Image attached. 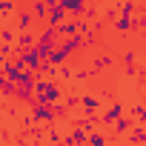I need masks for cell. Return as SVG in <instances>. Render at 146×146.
I'll return each instance as SVG.
<instances>
[{"label": "cell", "mask_w": 146, "mask_h": 146, "mask_svg": "<svg viewBox=\"0 0 146 146\" xmlns=\"http://www.w3.org/2000/svg\"><path fill=\"white\" fill-rule=\"evenodd\" d=\"M35 89H37V98H35V103H54V100H63V89L54 83V80H43V78H37V83H35ZM32 103V106H35Z\"/></svg>", "instance_id": "obj_1"}, {"label": "cell", "mask_w": 146, "mask_h": 146, "mask_svg": "<svg viewBox=\"0 0 146 146\" xmlns=\"http://www.w3.org/2000/svg\"><path fill=\"white\" fill-rule=\"evenodd\" d=\"M57 40H60V32H57L54 26H46L43 32H37V46H35V49L49 60V57H52V52L57 49Z\"/></svg>", "instance_id": "obj_2"}, {"label": "cell", "mask_w": 146, "mask_h": 146, "mask_svg": "<svg viewBox=\"0 0 146 146\" xmlns=\"http://www.w3.org/2000/svg\"><path fill=\"white\" fill-rule=\"evenodd\" d=\"M32 117H35V123H54L57 120L54 103H35L32 106Z\"/></svg>", "instance_id": "obj_3"}, {"label": "cell", "mask_w": 146, "mask_h": 146, "mask_svg": "<svg viewBox=\"0 0 146 146\" xmlns=\"http://www.w3.org/2000/svg\"><path fill=\"white\" fill-rule=\"evenodd\" d=\"M15 46H17L20 52H23V49H35V46H37V35L29 32V29H20L17 37H15Z\"/></svg>", "instance_id": "obj_4"}, {"label": "cell", "mask_w": 146, "mask_h": 146, "mask_svg": "<svg viewBox=\"0 0 146 146\" xmlns=\"http://www.w3.org/2000/svg\"><path fill=\"white\" fill-rule=\"evenodd\" d=\"M60 6L69 12V17H86V3L83 0H60Z\"/></svg>", "instance_id": "obj_5"}, {"label": "cell", "mask_w": 146, "mask_h": 146, "mask_svg": "<svg viewBox=\"0 0 146 146\" xmlns=\"http://www.w3.org/2000/svg\"><path fill=\"white\" fill-rule=\"evenodd\" d=\"M66 20H69V12L57 3V6H52V12H49V17H46V26H54V29H57V26L66 23Z\"/></svg>", "instance_id": "obj_6"}, {"label": "cell", "mask_w": 146, "mask_h": 146, "mask_svg": "<svg viewBox=\"0 0 146 146\" xmlns=\"http://www.w3.org/2000/svg\"><path fill=\"white\" fill-rule=\"evenodd\" d=\"M120 117H123V106H120V103H112V106L100 115V123H103V126H115V120H120Z\"/></svg>", "instance_id": "obj_7"}, {"label": "cell", "mask_w": 146, "mask_h": 146, "mask_svg": "<svg viewBox=\"0 0 146 146\" xmlns=\"http://www.w3.org/2000/svg\"><path fill=\"white\" fill-rule=\"evenodd\" d=\"M75 129H72L69 135H66V143H89V126H78V123H72Z\"/></svg>", "instance_id": "obj_8"}, {"label": "cell", "mask_w": 146, "mask_h": 146, "mask_svg": "<svg viewBox=\"0 0 146 146\" xmlns=\"http://www.w3.org/2000/svg\"><path fill=\"white\" fill-rule=\"evenodd\" d=\"M57 32H60V37H69V35H80V17H69L66 23H60V26H57Z\"/></svg>", "instance_id": "obj_9"}, {"label": "cell", "mask_w": 146, "mask_h": 146, "mask_svg": "<svg viewBox=\"0 0 146 146\" xmlns=\"http://www.w3.org/2000/svg\"><path fill=\"white\" fill-rule=\"evenodd\" d=\"M112 63H115V54H109V52H100V54L92 57V69H95V72H103V69H109Z\"/></svg>", "instance_id": "obj_10"}, {"label": "cell", "mask_w": 146, "mask_h": 146, "mask_svg": "<svg viewBox=\"0 0 146 146\" xmlns=\"http://www.w3.org/2000/svg\"><path fill=\"white\" fill-rule=\"evenodd\" d=\"M17 80H12V78H0V92H3V98H9V100H15V95H17Z\"/></svg>", "instance_id": "obj_11"}, {"label": "cell", "mask_w": 146, "mask_h": 146, "mask_svg": "<svg viewBox=\"0 0 146 146\" xmlns=\"http://www.w3.org/2000/svg\"><path fill=\"white\" fill-rule=\"evenodd\" d=\"M35 23H37V17H35L32 9H20L17 12V29H32Z\"/></svg>", "instance_id": "obj_12"}, {"label": "cell", "mask_w": 146, "mask_h": 146, "mask_svg": "<svg viewBox=\"0 0 146 146\" xmlns=\"http://www.w3.org/2000/svg\"><path fill=\"white\" fill-rule=\"evenodd\" d=\"M32 12H35V17H37L40 23H46V17H49L52 6L46 3V0H35V3H32Z\"/></svg>", "instance_id": "obj_13"}, {"label": "cell", "mask_w": 146, "mask_h": 146, "mask_svg": "<svg viewBox=\"0 0 146 146\" xmlns=\"http://www.w3.org/2000/svg\"><path fill=\"white\" fill-rule=\"evenodd\" d=\"M80 106H83V112H86V115H95V112H98V106H100V100H98L95 95H83V98H80Z\"/></svg>", "instance_id": "obj_14"}, {"label": "cell", "mask_w": 146, "mask_h": 146, "mask_svg": "<svg viewBox=\"0 0 146 146\" xmlns=\"http://www.w3.org/2000/svg\"><path fill=\"white\" fill-rule=\"evenodd\" d=\"M135 123H137L135 117H120V120H115V135H129Z\"/></svg>", "instance_id": "obj_15"}, {"label": "cell", "mask_w": 146, "mask_h": 146, "mask_svg": "<svg viewBox=\"0 0 146 146\" xmlns=\"http://www.w3.org/2000/svg\"><path fill=\"white\" fill-rule=\"evenodd\" d=\"M129 140L132 143H146V123H135L132 132H129Z\"/></svg>", "instance_id": "obj_16"}, {"label": "cell", "mask_w": 146, "mask_h": 146, "mask_svg": "<svg viewBox=\"0 0 146 146\" xmlns=\"http://www.w3.org/2000/svg\"><path fill=\"white\" fill-rule=\"evenodd\" d=\"M115 29H117L120 35H126L129 29H135V17H126V15H120V17L115 20Z\"/></svg>", "instance_id": "obj_17"}, {"label": "cell", "mask_w": 146, "mask_h": 146, "mask_svg": "<svg viewBox=\"0 0 146 146\" xmlns=\"http://www.w3.org/2000/svg\"><path fill=\"white\" fill-rule=\"evenodd\" d=\"M132 117H135L137 123H146V103H137V106L132 109Z\"/></svg>", "instance_id": "obj_18"}, {"label": "cell", "mask_w": 146, "mask_h": 146, "mask_svg": "<svg viewBox=\"0 0 146 146\" xmlns=\"http://www.w3.org/2000/svg\"><path fill=\"white\" fill-rule=\"evenodd\" d=\"M135 6H137V0H123V6H120V15L132 17V15H135Z\"/></svg>", "instance_id": "obj_19"}, {"label": "cell", "mask_w": 146, "mask_h": 146, "mask_svg": "<svg viewBox=\"0 0 146 146\" xmlns=\"http://www.w3.org/2000/svg\"><path fill=\"white\" fill-rule=\"evenodd\" d=\"M15 9H17L15 0H0V12L3 15H15Z\"/></svg>", "instance_id": "obj_20"}, {"label": "cell", "mask_w": 146, "mask_h": 146, "mask_svg": "<svg viewBox=\"0 0 146 146\" xmlns=\"http://www.w3.org/2000/svg\"><path fill=\"white\" fill-rule=\"evenodd\" d=\"M89 143H95V146H103V143H106V135H98V132H89Z\"/></svg>", "instance_id": "obj_21"}, {"label": "cell", "mask_w": 146, "mask_h": 146, "mask_svg": "<svg viewBox=\"0 0 146 146\" xmlns=\"http://www.w3.org/2000/svg\"><path fill=\"white\" fill-rule=\"evenodd\" d=\"M12 52H15V49H12V43H6V40H3V46H0V57L9 60V57H12Z\"/></svg>", "instance_id": "obj_22"}, {"label": "cell", "mask_w": 146, "mask_h": 146, "mask_svg": "<svg viewBox=\"0 0 146 146\" xmlns=\"http://www.w3.org/2000/svg\"><path fill=\"white\" fill-rule=\"evenodd\" d=\"M98 40H100V35H92V32L86 35V46H89V49H92V46H98Z\"/></svg>", "instance_id": "obj_23"}, {"label": "cell", "mask_w": 146, "mask_h": 146, "mask_svg": "<svg viewBox=\"0 0 146 146\" xmlns=\"http://www.w3.org/2000/svg\"><path fill=\"white\" fill-rule=\"evenodd\" d=\"M135 57H137V52H126V54H123V60H126V66H135Z\"/></svg>", "instance_id": "obj_24"}, {"label": "cell", "mask_w": 146, "mask_h": 146, "mask_svg": "<svg viewBox=\"0 0 146 146\" xmlns=\"http://www.w3.org/2000/svg\"><path fill=\"white\" fill-rule=\"evenodd\" d=\"M3 40L12 43V40H15V32H12V29H3Z\"/></svg>", "instance_id": "obj_25"}, {"label": "cell", "mask_w": 146, "mask_h": 146, "mask_svg": "<svg viewBox=\"0 0 146 146\" xmlns=\"http://www.w3.org/2000/svg\"><path fill=\"white\" fill-rule=\"evenodd\" d=\"M60 75H63V78H72V66L63 63V66H60Z\"/></svg>", "instance_id": "obj_26"}]
</instances>
